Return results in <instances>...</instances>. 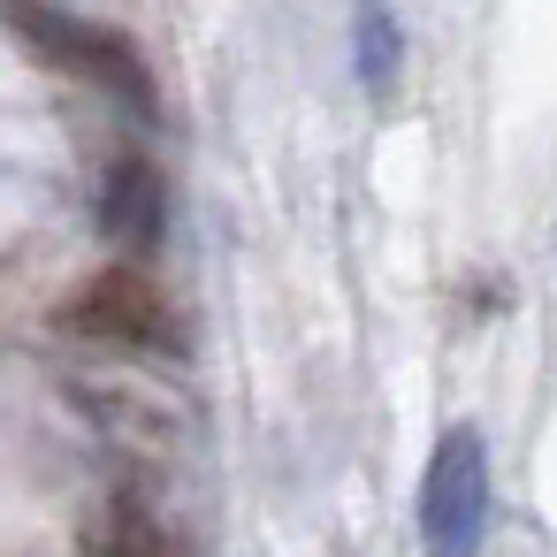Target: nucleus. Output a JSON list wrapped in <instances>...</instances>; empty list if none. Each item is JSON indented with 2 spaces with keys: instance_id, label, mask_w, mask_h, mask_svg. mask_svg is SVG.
<instances>
[{
  "instance_id": "39448f33",
  "label": "nucleus",
  "mask_w": 557,
  "mask_h": 557,
  "mask_svg": "<svg viewBox=\"0 0 557 557\" xmlns=\"http://www.w3.org/2000/svg\"><path fill=\"white\" fill-rule=\"evenodd\" d=\"M77 397L92 405V420L108 428V435H123V443H169L184 420H176V405L169 397H153V389H138V382H108V374H77Z\"/></svg>"
},
{
  "instance_id": "20e7f679",
  "label": "nucleus",
  "mask_w": 557,
  "mask_h": 557,
  "mask_svg": "<svg viewBox=\"0 0 557 557\" xmlns=\"http://www.w3.org/2000/svg\"><path fill=\"white\" fill-rule=\"evenodd\" d=\"M100 237L123 252V260H153L169 245V184L153 161H115L108 184H100Z\"/></svg>"
},
{
  "instance_id": "423d86ee",
  "label": "nucleus",
  "mask_w": 557,
  "mask_h": 557,
  "mask_svg": "<svg viewBox=\"0 0 557 557\" xmlns=\"http://www.w3.org/2000/svg\"><path fill=\"white\" fill-rule=\"evenodd\" d=\"M359 70H367V85H389L397 77V32H389L382 9H367V24H359Z\"/></svg>"
},
{
  "instance_id": "0eeeda50",
  "label": "nucleus",
  "mask_w": 557,
  "mask_h": 557,
  "mask_svg": "<svg viewBox=\"0 0 557 557\" xmlns=\"http://www.w3.org/2000/svg\"><path fill=\"white\" fill-rule=\"evenodd\" d=\"M108 549H176V534L153 527L138 496H115V534H108Z\"/></svg>"
},
{
  "instance_id": "f03ea898",
  "label": "nucleus",
  "mask_w": 557,
  "mask_h": 557,
  "mask_svg": "<svg viewBox=\"0 0 557 557\" xmlns=\"http://www.w3.org/2000/svg\"><path fill=\"white\" fill-rule=\"evenodd\" d=\"M62 329L92 344H123V351H184V329L138 260H115L77 298H62Z\"/></svg>"
},
{
  "instance_id": "f257e3e1",
  "label": "nucleus",
  "mask_w": 557,
  "mask_h": 557,
  "mask_svg": "<svg viewBox=\"0 0 557 557\" xmlns=\"http://www.w3.org/2000/svg\"><path fill=\"white\" fill-rule=\"evenodd\" d=\"M9 24L54 62V70H70V77H85V85H100L108 100H123L131 115H146L153 123V77H146V54L123 39V32H100V24H85V16H62V9H39V0H16L9 9Z\"/></svg>"
},
{
  "instance_id": "7ed1b4c3",
  "label": "nucleus",
  "mask_w": 557,
  "mask_h": 557,
  "mask_svg": "<svg viewBox=\"0 0 557 557\" xmlns=\"http://www.w3.org/2000/svg\"><path fill=\"white\" fill-rule=\"evenodd\" d=\"M488 527V443L481 428H443L428 473H420V534L428 549H473Z\"/></svg>"
}]
</instances>
